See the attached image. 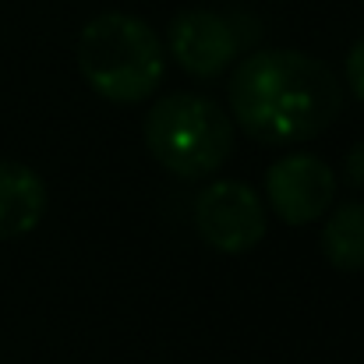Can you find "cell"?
Instances as JSON below:
<instances>
[{"label": "cell", "instance_id": "cell-1", "mask_svg": "<svg viewBox=\"0 0 364 364\" xmlns=\"http://www.w3.org/2000/svg\"><path fill=\"white\" fill-rule=\"evenodd\" d=\"M227 96L234 124L262 145L311 141L343 107L340 78L301 50H255L230 75Z\"/></svg>", "mask_w": 364, "mask_h": 364}, {"label": "cell", "instance_id": "cell-2", "mask_svg": "<svg viewBox=\"0 0 364 364\" xmlns=\"http://www.w3.org/2000/svg\"><path fill=\"white\" fill-rule=\"evenodd\" d=\"M75 60L85 85L110 103L149 100L166 71V53L156 28L124 11L96 14L82 28Z\"/></svg>", "mask_w": 364, "mask_h": 364}, {"label": "cell", "instance_id": "cell-3", "mask_svg": "<svg viewBox=\"0 0 364 364\" xmlns=\"http://www.w3.org/2000/svg\"><path fill=\"white\" fill-rule=\"evenodd\" d=\"M141 134L152 159L181 181L213 177L234 152V121L216 100L198 92H170L156 100Z\"/></svg>", "mask_w": 364, "mask_h": 364}, {"label": "cell", "instance_id": "cell-4", "mask_svg": "<svg viewBox=\"0 0 364 364\" xmlns=\"http://www.w3.org/2000/svg\"><path fill=\"white\" fill-rule=\"evenodd\" d=\"M195 230L223 255H244L265 237L269 216L258 191L244 181H213L195 198Z\"/></svg>", "mask_w": 364, "mask_h": 364}, {"label": "cell", "instance_id": "cell-5", "mask_svg": "<svg viewBox=\"0 0 364 364\" xmlns=\"http://www.w3.org/2000/svg\"><path fill=\"white\" fill-rule=\"evenodd\" d=\"M336 195V173L311 152H294L265 170V202L287 227L315 223L329 213Z\"/></svg>", "mask_w": 364, "mask_h": 364}, {"label": "cell", "instance_id": "cell-6", "mask_svg": "<svg viewBox=\"0 0 364 364\" xmlns=\"http://www.w3.org/2000/svg\"><path fill=\"white\" fill-rule=\"evenodd\" d=\"M166 46L188 75L216 78L237 60L241 36L216 11H181L166 28Z\"/></svg>", "mask_w": 364, "mask_h": 364}, {"label": "cell", "instance_id": "cell-7", "mask_svg": "<svg viewBox=\"0 0 364 364\" xmlns=\"http://www.w3.org/2000/svg\"><path fill=\"white\" fill-rule=\"evenodd\" d=\"M46 213V181L14 159H0V241L25 237Z\"/></svg>", "mask_w": 364, "mask_h": 364}, {"label": "cell", "instance_id": "cell-8", "mask_svg": "<svg viewBox=\"0 0 364 364\" xmlns=\"http://www.w3.org/2000/svg\"><path fill=\"white\" fill-rule=\"evenodd\" d=\"M322 255L340 272L364 269V202H343L322 227Z\"/></svg>", "mask_w": 364, "mask_h": 364}, {"label": "cell", "instance_id": "cell-9", "mask_svg": "<svg viewBox=\"0 0 364 364\" xmlns=\"http://www.w3.org/2000/svg\"><path fill=\"white\" fill-rule=\"evenodd\" d=\"M347 85H350V92L364 103V36L350 46V53H347Z\"/></svg>", "mask_w": 364, "mask_h": 364}, {"label": "cell", "instance_id": "cell-10", "mask_svg": "<svg viewBox=\"0 0 364 364\" xmlns=\"http://www.w3.org/2000/svg\"><path fill=\"white\" fill-rule=\"evenodd\" d=\"M343 177L350 188L364 191V141H358L350 152H347V163H343Z\"/></svg>", "mask_w": 364, "mask_h": 364}, {"label": "cell", "instance_id": "cell-11", "mask_svg": "<svg viewBox=\"0 0 364 364\" xmlns=\"http://www.w3.org/2000/svg\"><path fill=\"white\" fill-rule=\"evenodd\" d=\"M361 4H364V0H361Z\"/></svg>", "mask_w": 364, "mask_h": 364}]
</instances>
